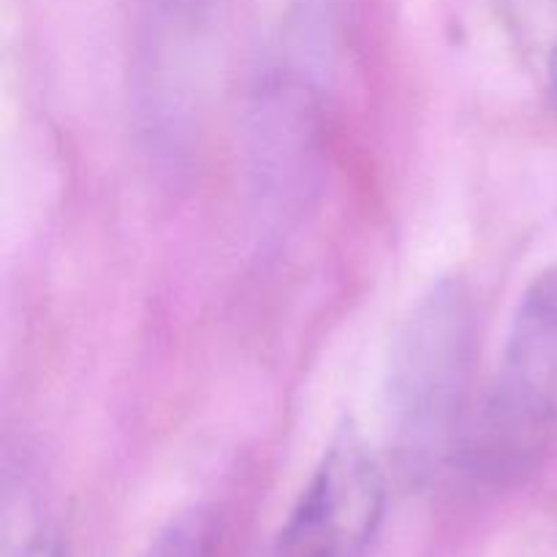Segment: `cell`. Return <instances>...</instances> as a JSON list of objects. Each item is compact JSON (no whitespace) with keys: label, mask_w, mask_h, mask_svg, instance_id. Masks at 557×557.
Here are the masks:
<instances>
[{"label":"cell","mask_w":557,"mask_h":557,"mask_svg":"<svg viewBox=\"0 0 557 557\" xmlns=\"http://www.w3.org/2000/svg\"><path fill=\"white\" fill-rule=\"evenodd\" d=\"M557 438V264L522 294L493 389L462 446L468 473L511 484Z\"/></svg>","instance_id":"cell-2"},{"label":"cell","mask_w":557,"mask_h":557,"mask_svg":"<svg viewBox=\"0 0 557 557\" xmlns=\"http://www.w3.org/2000/svg\"><path fill=\"white\" fill-rule=\"evenodd\" d=\"M221 525L210 509H188L174 517L141 557H218Z\"/></svg>","instance_id":"cell-4"},{"label":"cell","mask_w":557,"mask_h":557,"mask_svg":"<svg viewBox=\"0 0 557 557\" xmlns=\"http://www.w3.org/2000/svg\"><path fill=\"white\" fill-rule=\"evenodd\" d=\"M386 509L381 462L343 430L283 522L272 557H364Z\"/></svg>","instance_id":"cell-3"},{"label":"cell","mask_w":557,"mask_h":557,"mask_svg":"<svg viewBox=\"0 0 557 557\" xmlns=\"http://www.w3.org/2000/svg\"><path fill=\"white\" fill-rule=\"evenodd\" d=\"M476 343V305L460 281L435 283L397 335L386 411L389 441L411 476H430L457 449Z\"/></svg>","instance_id":"cell-1"},{"label":"cell","mask_w":557,"mask_h":557,"mask_svg":"<svg viewBox=\"0 0 557 557\" xmlns=\"http://www.w3.org/2000/svg\"><path fill=\"white\" fill-rule=\"evenodd\" d=\"M549 96H553L557 109V44L553 47V54H549Z\"/></svg>","instance_id":"cell-6"},{"label":"cell","mask_w":557,"mask_h":557,"mask_svg":"<svg viewBox=\"0 0 557 557\" xmlns=\"http://www.w3.org/2000/svg\"><path fill=\"white\" fill-rule=\"evenodd\" d=\"M11 557H69L65 555L60 539L49 536V533H33L25 542L16 547V553Z\"/></svg>","instance_id":"cell-5"}]
</instances>
